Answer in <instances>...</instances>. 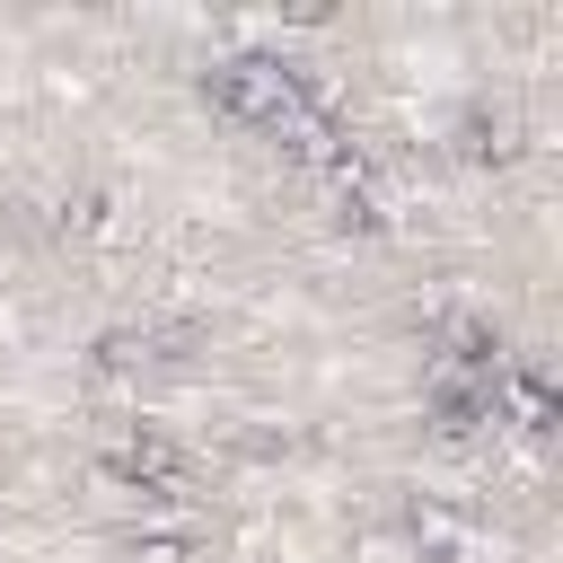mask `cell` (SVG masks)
Here are the masks:
<instances>
[{"instance_id": "cell-1", "label": "cell", "mask_w": 563, "mask_h": 563, "mask_svg": "<svg viewBox=\"0 0 563 563\" xmlns=\"http://www.w3.org/2000/svg\"><path fill=\"white\" fill-rule=\"evenodd\" d=\"M202 88H211V106L238 114V123H264V132H290V123H299V79H290L282 62H220Z\"/></svg>"}, {"instance_id": "cell-2", "label": "cell", "mask_w": 563, "mask_h": 563, "mask_svg": "<svg viewBox=\"0 0 563 563\" xmlns=\"http://www.w3.org/2000/svg\"><path fill=\"white\" fill-rule=\"evenodd\" d=\"M106 466H114L123 484H141V493H167V484H176V449H167V440H123Z\"/></svg>"}]
</instances>
